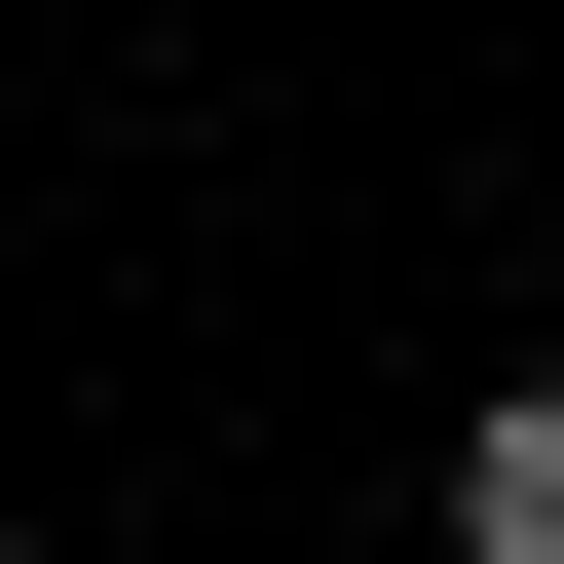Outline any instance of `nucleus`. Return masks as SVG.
Instances as JSON below:
<instances>
[{"mask_svg": "<svg viewBox=\"0 0 564 564\" xmlns=\"http://www.w3.org/2000/svg\"><path fill=\"white\" fill-rule=\"evenodd\" d=\"M452 564H564V377H489V414H452Z\"/></svg>", "mask_w": 564, "mask_h": 564, "instance_id": "obj_1", "label": "nucleus"}, {"mask_svg": "<svg viewBox=\"0 0 564 564\" xmlns=\"http://www.w3.org/2000/svg\"><path fill=\"white\" fill-rule=\"evenodd\" d=\"M0 564H39V527H0Z\"/></svg>", "mask_w": 564, "mask_h": 564, "instance_id": "obj_2", "label": "nucleus"}]
</instances>
